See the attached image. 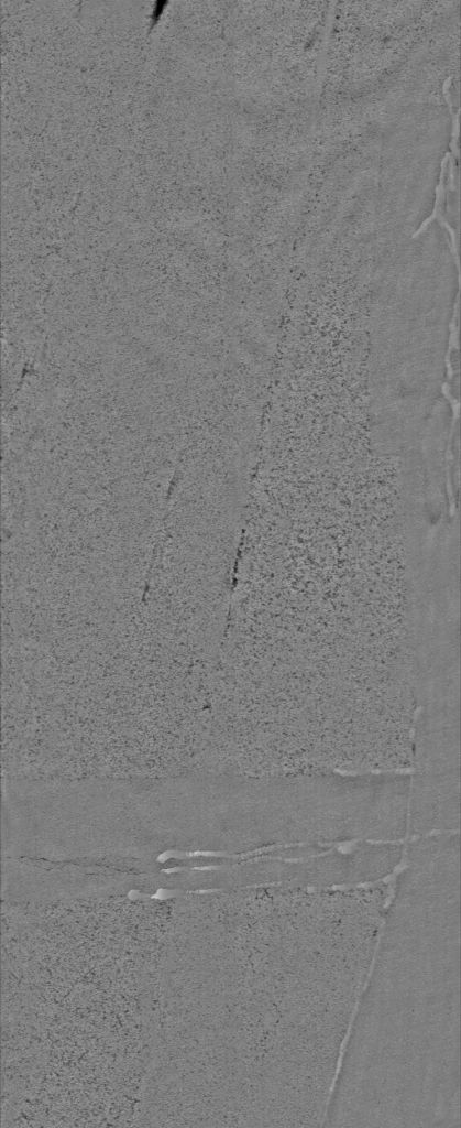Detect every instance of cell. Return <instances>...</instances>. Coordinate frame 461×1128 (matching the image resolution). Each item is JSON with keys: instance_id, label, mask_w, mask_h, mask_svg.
<instances>
[{"instance_id": "6da1fadb", "label": "cell", "mask_w": 461, "mask_h": 1128, "mask_svg": "<svg viewBox=\"0 0 461 1128\" xmlns=\"http://www.w3.org/2000/svg\"><path fill=\"white\" fill-rule=\"evenodd\" d=\"M376 1126L438 1127L460 1116V904L393 898L331 1092Z\"/></svg>"}, {"instance_id": "7a4b0ae2", "label": "cell", "mask_w": 461, "mask_h": 1128, "mask_svg": "<svg viewBox=\"0 0 461 1128\" xmlns=\"http://www.w3.org/2000/svg\"><path fill=\"white\" fill-rule=\"evenodd\" d=\"M452 256L405 254L372 282V429L406 436L419 432L439 401L449 325L458 290Z\"/></svg>"}]
</instances>
